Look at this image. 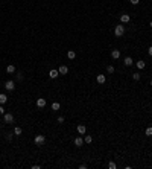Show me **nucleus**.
Returning <instances> with one entry per match:
<instances>
[{
    "label": "nucleus",
    "instance_id": "1",
    "mask_svg": "<svg viewBox=\"0 0 152 169\" xmlns=\"http://www.w3.org/2000/svg\"><path fill=\"white\" fill-rule=\"evenodd\" d=\"M123 34H125V26L123 24H117L114 28V35L116 37H123Z\"/></svg>",
    "mask_w": 152,
    "mask_h": 169
},
{
    "label": "nucleus",
    "instance_id": "2",
    "mask_svg": "<svg viewBox=\"0 0 152 169\" xmlns=\"http://www.w3.org/2000/svg\"><path fill=\"white\" fill-rule=\"evenodd\" d=\"M34 142H35V145H37V146H43L44 142H46V137H44L43 134H37V136H35V139H34Z\"/></svg>",
    "mask_w": 152,
    "mask_h": 169
},
{
    "label": "nucleus",
    "instance_id": "3",
    "mask_svg": "<svg viewBox=\"0 0 152 169\" xmlns=\"http://www.w3.org/2000/svg\"><path fill=\"white\" fill-rule=\"evenodd\" d=\"M5 88L8 92H14L15 90V81H12V79H9V81L5 82Z\"/></svg>",
    "mask_w": 152,
    "mask_h": 169
},
{
    "label": "nucleus",
    "instance_id": "4",
    "mask_svg": "<svg viewBox=\"0 0 152 169\" xmlns=\"http://www.w3.org/2000/svg\"><path fill=\"white\" fill-rule=\"evenodd\" d=\"M3 122L5 123H12L14 122V114L12 113H5L3 114Z\"/></svg>",
    "mask_w": 152,
    "mask_h": 169
},
{
    "label": "nucleus",
    "instance_id": "5",
    "mask_svg": "<svg viewBox=\"0 0 152 169\" xmlns=\"http://www.w3.org/2000/svg\"><path fill=\"white\" fill-rule=\"evenodd\" d=\"M46 104H47V101L44 99V97H38V99H37V107H38V108H44Z\"/></svg>",
    "mask_w": 152,
    "mask_h": 169
},
{
    "label": "nucleus",
    "instance_id": "6",
    "mask_svg": "<svg viewBox=\"0 0 152 169\" xmlns=\"http://www.w3.org/2000/svg\"><path fill=\"white\" fill-rule=\"evenodd\" d=\"M120 21H122L123 24H125V23H129V21H131V17H129L128 14H122V15H120Z\"/></svg>",
    "mask_w": 152,
    "mask_h": 169
},
{
    "label": "nucleus",
    "instance_id": "7",
    "mask_svg": "<svg viewBox=\"0 0 152 169\" xmlns=\"http://www.w3.org/2000/svg\"><path fill=\"white\" fill-rule=\"evenodd\" d=\"M111 58H113V59H119V58H120V50H119V49H113Z\"/></svg>",
    "mask_w": 152,
    "mask_h": 169
},
{
    "label": "nucleus",
    "instance_id": "8",
    "mask_svg": "<svg viewBox=\"0 0 152 169\" xmlns=\"http://www.w3.org/2000/svg\"><path fill=\"white\" fill-rule=\"evenodd\" d=\"M96 81L99 82V84H105V81H106V78H105V75H102V73H99L96 76Z\"/></svg>",
    "mask_w": 152,
    "mask_h": 169
},
{
    "label": "nucleus",
    "instance_id": "9",
    "mask_svg": "<svg viewBox=\"0 0 152 169\" xmlns=\"http://www.w3.org/2000/svg\"><path fill=\"white\" fill-rule=\"evenodd\" d=\"M58 72H59V75H67V73H68V67H67V66H61V67L58 69Z\"/></svg>",
    "mask_w": 152,
    "mask_h": 169
},
{
    "label": "nucleus",
    "instance_id": "10",
    "mask_svg": "<svg viewBox=\"0 0 152 169\" xmlns=\"http://www.w3.org/2000/svg\"><path fill=\"white\" fill-rule=\"evenodd\" d=\"M58 75H59V72H58L56 69H52L50 72H49V76H50L52 79H55V78H58Z\"/></svg>",
    "mask_w": 152,
    "mask_h": 169
},
{
    "label": "nucleus",
    "instance_id": "11",
    "mask_svg": "<svg viewBox=\"0 0 152 169\" xmlns=\"http://www.w3.org/2000/svg\"><path fill=\"white\" fill-rule=\"evenodd\" d=\"M76 131L79 132V134H85V132H87V128H85V125H78V127H76Z\"/></svg>",
    "mask_w": 152,
    "mask_h": 169
},
{
    "label": "nucleus",
    "instance_id": "12",
    "mask_svg": "<svg viewBox=\"0 0 152 169\" xmlns=\"http://www.w3.org/2000/svg\"><path fill=\"white\" fill-rule=\"evenodd\" d=\"M8 102V96L3 94V93H0V105H5Z\"/></svg>",
    "mask_w": 152,
    "mask_h": 169
},
{
    "label": "nucleus",
    "instance_id": "13",
    "mask_svg": "<svg viewBox=\"0 0 152 169\" xmlns=\"http://www.w3.org/2000/svg\"><path fill=\"white\" fill-rule=\"evenodd\" d=\"M75 145H76V146H82V145H84V139H82V137H76V139H75Z\"/></svg>",
    "mask_w": 152,
    "mask_h": 169
},
{
    "label": "nucleus",
    "instance_id": "14",
    "mask_svg": "<svg viewBox=\"0 0 152 169\" xmlns=\"http://www.w3.org/2000/svg\"><path fill=\"white\" fill-rule=\"evenodd\" d=\"M134 64V59L131 58V56H126L125 58V66H132Z\"/></svg>",
    "mask_w": 152,
    "mask_h": 169
},
{
    "label": "nucleus",
    "instance_id": "15",
    "mask_svg": "<svg viewBox=\"0 0 152 169\" xmlns=\"http://www.w3.org/2000/svg\"><path fill=\"white\" fill-rule=\"evenodd\" d=\"M67 56H68L70 59H75V58H76V52H75V50H68V52H67Z\"/></svg>",
    "mask_w": 152,
    "mask_h": 169
},
{
    "label": "nucleus",
    "instance_id": "16",
    "mask_svg": "<svg viewBox=\"0 0 152 169\" xmlns=\"http://www.w3.org/2000/svg\"><path fill=\"white\" fill-rule=\"evenodd\" d=\"M91 142H93V137H91L90 134H88V136H85V137H84V143H87V145H90Z\"/></svg>",
    "mask_w": 152,
    "mask_h": 169
},
{
    "label": "nucleus",
    "instance_id": "17",
    "mask_svg": "<svg viewBox=\"0 0 152 169\" xmlns=\"http://www.w3.org/2000/svg\"><path fill=\"white\" fill-rule=\"evenodd\" d=\"M6 72H8V73H15V66L9 64V66L6 67Z\"/></svg>",
    "mask_w": 152,
    "mask_h": 169
},
{
    "label": "nucleus",
    "instance_id": "18",
    "mask_svg": "<svg viewBox=\"0 0 152 169\" xmlns=\"http://www.w3.org/2000/svg\"><path fill=\"white\" fill-rule=\"evenodd\" d=\"M145 67H146V63H145V61H137V69L143 70Z\"/></svg>",
    "mask_w": 152,
    "mask_h": 169
},
{
    "label": "nucleus",
    "instance_id": "19",
    "mask_svg": "<svg viewBox=\"0 0 152 169\" xmlns=\"http://www.w3.org/2000/svg\"><path fill=\"white\" fill-rule=\"evenodd\" d=\"M59 108H61L59 102H53V104H52V110H53V111H58Z\"/></svg>",
    "mask_w": 152,
    "mask_h": 169
},
{
    "label": "nucleus",
    "instance_id": "20",
    "mask_svg": "<svg viewBox=\"0 0 152 169\" xmlns=\"http://www.w3.org/2000/svg\"><path fill=\"white\" fill-rule=\"evenodd\" d=\"M21 132H23V130H21L20 127H15V128H14V134H15V136H21Z\"/></svg>",
    "mask_w": 152,
    "mask_h": 169
},
{
    "label": "nucleus",
    "instance_id": "21",
    "mask_svg": "<svg viewBox=\"0 0 152 169\" xmlns=\"http://www.w3.org/2000/svg\"><path fill=\"white\" fill-rule=\"evenodd\" d=\"M145 134H146L148 137H152V127H148V128H146V131H145Z\"/></svg>",
    "mask_w": 152,
    "mask_h": 169
},
{
    "label": "nucleus",
    "instance_id": "22",
    "mask_svg": "<svg viewBox=\"0 0 152 169\" xmlns=\"http://www.w3.org/2000/svg\"><path fill=\"white\" fill-rule=\"evenodd\" d=\"M106 72L113 75V73H114V67H113V66H108V67H106Z\"/></svg>",
    "mask_w": 152,
    "mask_h": 169
},
{
    "label": "nucleus",
    "instance_id": "23",
    "mask_svg": "<svg viewBox=\"0 0 152 169\" xmlns=\"http://www.w3.org/2000/svg\"><path fill=\"white\" fill-rule=\"evenodd\" d=\"M132 79H134V81H138V79H140V73H132Z\"/></svg>",
    "mask_w": 152,
    "mask_h": 169
},
{
    "label": "nucleus",
    "instance_id": "24",
    "mask_svg": "<svg viewBox=\"0 0 152 169\" xmlns=\"http://www.w3.org/2000/svg\"><path fill=\"white\" fill-rule=\"evenodd\" d=\"M108 168H110V169H116V168H117V165H116L114 162H110V163H108Z\"/></svg>",
    "mask_w": 152,
    "mask_h": 169
},
{
    "label": "nucleus",
    "instance_id": "25",
    "mask_svg": "<svg viewBox=\"0 0 152 169\" xmlns=\"http://www.w3.org/2000/svg\"><path fill=\"white\" fill-rule=\"evenodd\" d=\"M12 136H14V131H12V132H8V134H6V139H8V140H12Z\"/></svg>",
    "mask_w": 152,
    "mask_h": 169
},
{
    "label": "nucleus",
    "instance_id": "26",
    "mask_svg": "<svg viewBox=\"0 0 152 169\" xmlns=\"http://www.w3.org/2000/svg\"><path fill=\"white\" fill-rule=\"evenodd\" d=\"M129 2H131V5H138L140 0H129Z\"/></svg>",
    "mask_w": 152,
    "mask_h": 169
},
{
    "label": "nucleus",
    "instance_id": "27",
    "mask_svg": "<svg viewBox=\"0 0 152 169\" xmlns=\"http://www.w3.org/2000/svg\"><path fill=\"white\" fill-rule=\"evenodd\" d=\"M56 120H58V123H64V117H62V116H59Z\"/></svg>",
    "mask_w": 152,
    "mask_h": 169
},
{
    "label": "nucleus",
    "instance_id": "28",
    "mask_svg": "<svg viewBox=\"0 0 152 169\" xmlns=\"http://www.w3.org/2000/svg\"><path fill=\"white\" fill-rule=\"evenodd\" d=\"M17 79H18V81H23V75L21 73H17Z\"/></svg>",
    "mask_w": 152,
    "mask_h": 169
},
{
    "label": "nucleus",
    "instance_id": "29",
    "mask_svg": "<svg viewBox=\"0 0 152 169\" xmlns=\"http://www.w3.org/2000/svg\"><path fill=\"white\" fill-rule=\"evenodd\" d=\"M0 114H5V108H3V105H0Z\"/></svg>",
    "mask_w": 152,
    "mask_h": 169
},
{
    "label": "nucleus",
    "instance_id": "30",
    "mask_svg": "<svg viewBox=\"0 0 152 169\" xmlns=\"http://www.w3.org/2000/svg\"><path fill=\"white\" fill-rule=\"evenodd\" d=\"M148 53H149V55L152 56V46H149V49H148Z\"/></svg>",
    "mask_w": 152,
    "mask_h": 169
},
{
    "label": "nucleus",
    "instance_id": "31",
    "mask_svg": "<svg viewBox=\"0 0 152 169\" xmlns=\"http://www.w3.org/2000/svg\"><path fill=\"white\" fill-rule=\"evenodd\" d=\"M79 169H87V165H79Z\"/></svg>",
    "mask_w": 152,
    "mask_h": 169
},
{
    "label": "nucleus",
    "instance_id": "32",
    "mask_svg": "<svg viewBox=\"0 0 152 169\" xmlns=\"http://www.w3.org/2000/svg\"><path fill=\"white\" fill-rule=\"evenodd\" d=\"M149 26H151V28H152V21H151V23H149Z\"/></svg>",
    "mask_w": 152,
    "mask_h": 169
},
{
    "label": "nucleus",
    "instance_id": "33",
    "mask_svg": "<svg viewBox=\"0 0 152 169\" xmlns=\"http://www.w3.org/2000/svg\"><path fill=\"white\" fill-rule=\"evenodd\" d=\"M151 87H152V81H151Z\"/></svg>",
    "mask_w": 152,
    "mask_h": 169
}]
</instances>
